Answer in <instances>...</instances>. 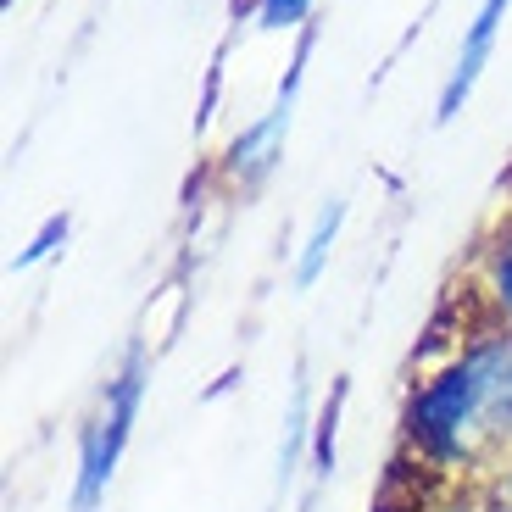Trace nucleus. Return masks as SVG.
I'll list each match as a JSON object with an SVG mask.
<instances>
[{
    "instance_id": "7ed1b4c3",
    "label": "nucleus",
    "mask_w": 512,
    "mask_h": 512,
    "mask_svg": "<svg viewBox=\"0 0 512 512\" xmlns=\"http://www.w3.org/2000/svg\"><path fill=\"white\" fill-rule=\"evenodd\" d=\"M307 56H312V34H301V51H295V62H290V78H284L279 101L268 106L262 123H251L240 140H234L229 167L240 173V179H262V173L279 162V140H284V128H290V106H295V90H301V67H307Z\"/></svg>"
},
{
    "instance_id": "f257e3e1",
    "label": "nucleus",
    "mask_w": 512,
    "mask_h": 512,
    "mask_svg": "<svg viewBox=\"0 0 512 512\" xmlns=\"http://www.w3.org/2000/svg\"><path fill=\"white\" fill-rule=\"evenodd\" d=\"M412 435L435 457H474L512 435V340H485L412 401Z\"/></svg>"
},
{
    "instance_id": "423d86ee",
    "label": "nucleus",
    "mask_w": 512,
    "mask_h": 512,
    "mask_svg": "<svg viewBox=\"0 0 512 512\" xmlns=\"http://www.w3.org/2000/svg\"><path fill=\"white\" fill-rule=\"evenodd\" d=\"M307 12H312V0H256L262 28H290V23H301Z\"/></svg>"
},
{
    "instance_id": "6e6552de",
    "label": "nucleus",
    "mask_w": 512,
    "mask_h": 512,
    "mask_svg": "<svg viewBox=\"0 0 512 512\" xmlns=\"http://www.w3.org/2000/svg\"><path fill=\"white\" fill-rule=\"evenodd\" d=\"M496 295H501V307H507V318H512V240L496 251Z\"/></svg>"
},
{
    "instance_id": "39448f33",
    "label": "nucleus",
    "mask_w": 512,
    "mask_h": 512,
    "mask_svg": "<svg viewBox=\"0 0 512 512\" xmlns=\"http://www.w3.org/2000/svg\"><path fill=\"white\" fill-rule=\"evenodd\" d=\"M340 223H346V201H329V206L318 212V229H312L301 262H295V284H301V290H307V284L323 273V262H329V251H334V234H340Z\"/></svg>"
},
{
    "instance_id": "20e7f679",
    "label": "nucleus",
    "mask_w": 512,
    "mask_h": 512,
    "mask_svg": "<svg viewBox=\"0 0 512 512\" xmlns=\"http://www.w3.org/2000/svg\"><path fill=\"white\" fill-rule=\"evenodd\" d=\"M507 6H512V0H479L474 23H468V34H462L457 67H451L446 90H440V123H451V117L462 112V101H468V90L479 84L490 51H496V34H501V17H507Z\"/></svg>"
},
{
    "instance_id": "f03ea898",
    "label": "nucleus",
    "mask_w": 512,
    "mask_h": 512,
    "mask_svg": "<svg viewBox=\"0 0 512 512\" xmlns=\"http://www.w3.org/2000/svg\"><path fill=\"white\" fill-rule=\"evenodd\" d=\"M140 396H145V357L134 351L128 357V368L117 373V384L106 390V412L101 423L90 429V440H84V468H78V512H95L106 496V479H112L117 457H123V440L128 429H134V412H140Z\"/></svg>"
},
{
    "instance_id": "0eeeda50",
    "label": "nucleus",
    "mask_w": 512,
    "mask_h": 512,
    "mask_svg": "<svg viewBox=\"0 0 512 512\" xmlns=\"http://www.w3.org/2000/svg\"><path fill=\"white\" fill-rule=\"evenodd\" d=\"M62 234H67V218H51V223H45V229H39V240L28 245L23 256H17V268H34V262H39V256H45V251H51V245L62 240Z\"/></svg>"
}]
</instances>
